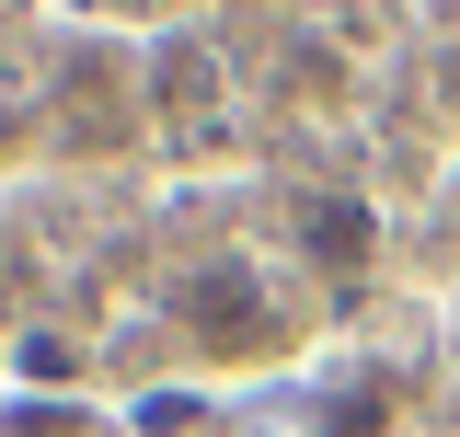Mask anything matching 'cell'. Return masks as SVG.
Returning a JSON list of instances; mask_svg holds the SVG:
<instances>
[{"instance_id":"cell-1","label":"cell","mask_w":460,"mask_h":437,"mask_svg":"<svg viewBox=\"0 0 460 437\" xmlns=\"http://www.w3.org/2000/svg\"><path fill=\"white\" fill-rule=\"evenodd\" d=\"M172 334L208 369H265V357H288V311H277V288L242 265V254H208V265L172 276Z\"/></svg>"},{"instance_id":"cell-2","label":"cell","mask_w":460,"mask_h":437,"mask_svg":"<svg viewBox=\"0 0 460 437\" xmlns=\"http://www.w3.org/2000/svg\"><path fill=\"white\" fill-rule=\"evenodd\" d=\"M150 115L162 127H219V47L208 35H162L150 47Z\"/></svg>"},{"instance_id":"cell-3","label":"cell","mask_w":460,"mask_h":437,"mask_svg":"<svg viewBox=\"0 0 460 437\" xmlns=\"http://www.w3.org/2000/svg\"><path fill=\"white\" fill-rule=\"evenodd\" d=\"M299 265H323V276L380 265V208H368V196H311V208H299Z\"/></svg>"},{"instance_id":"cell-4","label":"cell","mask_w":460,"mask_h":437,"mask_svg":"<svg viewBox=\"0 0 460 437\" xmlns=\"http://www.w3.org/2000/svg\"><path fill=\"white\" fill-rule=\"evenodd\" d=\"M299 437H392V380H380V369L334 380L323 403H311V426H299Z\"/></svg>"},{"instance_id":"cell-5","label":"cell","mask_w":460,"mask_h":437,"mask_svg":"<svg viewBox=\"0 0 460 437\" xmlns=\"http://www.w3.org/2000/svg\"><path fill=\"white\" fill-rule=\"evenodd\" d=\"M12 369H23V380H47V391H69V380H81V345H69V334H23V345H12Z\"/></svg>"}]
</instances>
